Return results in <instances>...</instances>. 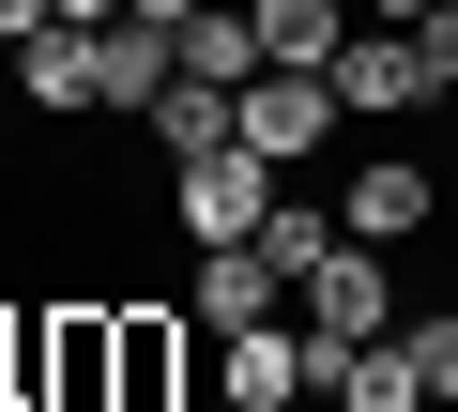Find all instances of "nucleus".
I'll return each mask as SVG.
<instances>
[{"mask_svg":"<svg viewBox=\"0 0 458 412\" xmlns=\"http://www.w3.org/2000/svg\"><path fill=\"white\" fill-rule=\"evenodd\" d=\"M336 138H352L336 77H291V62H260V77H245V153H260V168H291V183H306V168H336Z\"/></svg>","mask_w":458,"mask_h":412,"instance_id":"f257e3e1","label":"nucleus"},{"mask_svg":"<svg viewBox=\"0 0 458 412\" xmlns=\"http://www.w3.org/2000/svg\"><path fill=\"white\" fill-rule=\"evenodd\" d=\"M321 198H336V230H352V245H412V230L443 214V168H428V153H336Z\"/></svg>","mask_w":458,"mask_h":412,"instance_id":"f03ea898","label":"nucleus"},{"mask_svg":"<svg viewBox=\"0 0 458 412\" xmlns=\"http://www.w3.org/2000/svg\"><path fill=\"white\" fill-rule=\"evenodd\" d=\"M276 183H291V168H260L245 138H229V153L168 168V214H183V245H260V214H276Z\"/></svg>","mask_w":458,"mask_h":412,"instance_id":"7ed1b4c3","label":"nucleus"},{"mask_svg":"<svg viewBox=\"0 0 458 412\" xmlns=\"http://www.w3.org/2000/svg\"><path fill=\"white\" fill-rule=\"evenodd\" d=\"M107 351H123V412H183V351H214V336L153 290H107Z\"/></svg>","mask_w":458,"mask_h":412,"instance_id":"20e7f679","label":"nucleus"},{"mask_svg":"<svg viewBox=\"0 0 458 412\" xmlns=\"http://www.w3.org/2000/svg\"><path fill=\"white\" fill-rule=\"evenodd\" d=\"M306 321H321L336 351H367V336H397V321H412V306H397V245H352V230H336V260L306 275Z\"/></svg>","mask_w":458,"mask_h":412,"instance_id":"39448f33","label":"nucleus"},{"mask_svg":"<svg viewBox=\"0 0 458 412\" xmlns=\"http://www.w3.org/2000/svg\"><path fill=\"white\" fill-rule=\"evenodd\" d=\"M183 321L199 336H245V321H291V275L260 245H183Z\"/></svg>","mask_w":458,"mask_h":412,"instance_id":"423d86ee","label":"nucleus"},{"mask_svg":"<svg viewBox=\"0 0 458 412\" xmlns=\"http://www.w3.org/2000/svg\"><path fill=\"white\" fill-rule=\"evenodd\" d=\"M336 107H352V122H412V107H428V46H412V31H352V46H336Z\"/></svg>","mask_w":458,"mask_h":412,"instance_id":"0eeeda50","label":"nucleus"},{"mask_svg":"<svg viewBox=\"0 0 458 412\" xmlns=\"http://www.w3.org/2000/svg\"><path fill=\"white\" fill-rule=\"evenodd\" d=\"M138 138H153V168H199V153H229V138H245V92H214V77H168Z\"/></svg>","mask_w":458,"mask_h":412,"instance_id":"6e6552de","label":"nucleus"},{"mask_svg":"<svg viewBox=\"0 0 458 412\" xmlns=\"http://www.w3.org/2000/svg\"><path fill=\"white\" fill-rule=\"evenodd\" d=\"M245 16H260V62H291V77H336V46L367 31L352 0H245Z\"/></svg>","mask_w":458,"mask_h":412,"instance_id":"1a4fd4ad","label":"nucleus"},{"mask_svg":"<svg viewBox=\"0 0 458 412\" xmlns=\"http://www.w3.org/2000/svg\"><path fill=\"white\" fill-rule=\"evenodd\" d=\"M260 260H276L291 290L336 260V198H321V183H276V214H260Z\"/></svg>","mask_w":458,"mask_h":412,"instance_id":"9d476101","label":"nucleus"},{"mask_svg":"<svg viewBox=\"0 0 458 412\" xmlns=\"http://www.w3.org/2000/svg\"><path fill=\"white\" fill-rule=\"evenodd\" d=\"M183 77H214V92L260 77V16H245V0H199V16H183Z\"/></svg>","mask_w":458,"mask_h":412,"instance_id":"9b49d317","label":"nucleus"},{"mask_svg":"<svg viewBox=\"0 0 458 412\" xmlns=\"http://www.w3.org/2000/svg\"><path fill=\"white\" fill-rule=\"evenodd\" d=\"M336 412H428V366H412V336H367V351L336 366Z\"/></svg>","mask_w":458,"mask_h":412,"instance_id":"f8f14e48","label":"nucleus"},{"mask_svg":"<svg viewBox=\"0 0 458 412\" xmlns=\"http://www.w3.org/2000/svg\"><path fill=\"white\" fill-rule=\"evenodd\" d=\"M397 336H412V366H428V412H458V306H412Z\"/></svg>","mask_w":458,"mask_h":412,"instance_id":"ddd939ff","label":"nucleus"},{"mask_svg":"<svg viewBox=\"0 0 458 412\" xmlns=\"http://www.w3.org/2000/svg\"><path fill=\"white\" fill-rule=\"evenodd\" d=\"M412 46H428V92H458V0H428V16H412Z\"/></svg>","mask_w":458,"mask_h":412,"instance_id":"4468645a","label":"nucleus"},{"mask_svg":"<svg viewBox=\"0 0 458 412\" xmlns=\"http://www.w3.org/2000/svg\"><path fill=\"white\" fill-rule=\"evenodd\" d=\"M47 16H62V31H107V16H123V0H47Z\"/></svg>","mask_w":458,"mask_h":412,"instance_id":"2eb2a0df","label":"nucleus"},{"mask_svg":"<svg viewBox=\"0 0 458 412\" xmlns=\"http://www.w3.org/2000/svg\"><path fill=\"white\" fill-rule=\"evenodd\" d=\"M199 412H245V397H199Z\"/></svg>","mask_w":458,"mask_h":412,"instance_id":"dca6fc26","label":"nucleus"},{"mask_svg":"<svg viewBox=\"0 0 458 412\" xmlns=\"http://www.w3.org/2000/svg\"><path fill=\"white\" fill-rule=\"evenodd\" d=\"M443 214H458V168H443Z\"/></svg>","mask_w":458,"mask_h":412,"instance_id":"f3484780","label":"nucleus"},{"mask_svg":"<svg viewBox=\"0 0 458 412\" xmlns=\"http://www.w3.org/2000/svg\"><path fill=\"white\" fill-rule=\"evenodd\" d=\"M443 107H458V92H443Z\"/></svg>","mask_w":458,"mask_h":412,"instance_id":"a211bd4d","label":"nucleus"}]
</instances>
